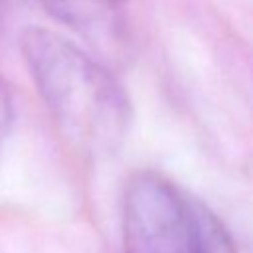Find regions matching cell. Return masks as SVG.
<instances>
[{
	"instance_id": "obj_1",
	"label": "cell",
	"mask_w": 253,
	"mask_h": 253,
	"mask_svg": "<svg viewBox=\"0 0 253 253\" xmlns=\"http://www.w3.org/2000/svg\"><path fill=\"white\" fill-rule=\"evenodd\" d=\"M20 49L40 97L75 146L103 154L125 140L132 107L103 63L65 36L38 26L22 32Z\"/></svg>"
},
{
	"instance_id": "obj_3",
	"label": "cell",
	"mask_w": 253,
	"mask_h": 253,
	"mask_svg": "<svg viewBox=\"0 0 253 253\" xmlns=\"http://www.w3.org/2000/svg\"><path fill=\"white\" fill-rule=\"evenodd\" d=\"M67 24L95 36L113 30V4L109 0H43Z\"/></svg>"
},
{
	"instance_id": "obj_5",
	"label": "cell",
	"mask_w": 253,
	"mask_h": 253,
	"mask_svg": "<svg viewBox=\"0 0 253 253\" xmlns=\"http://www.w3.org/2000/svg\"><path fill=\"white\" fill-rule=\"evenodd\" d=\"M109 2H111V4H115V2H123V0H109Z\"/></svg>"
},
{
	"instance_id": "obj_2",
	"label": "cell",
	"mask_w": 253,
	"mask_h": 253,
	"mask_svg": "<svg viewBox=\"0 0 253 253\" xmlns=\"http://www.w3.org/2000/svg\"><path fill=\"white\" fill-rule=\"evenodd\" d=\"M121 231L125 253H237L221 219L158 172L128 180Z\"/></svg>"
},
{
	"instance_id": "obj_4",
	"label": "cell",
	"mask_w": 253,
	"mask_h": 253,
	"mask_svg": "<svg viewBox=\"0 0 253 253\" xmlns=\"http://www.w3.org/2000/svg\"><path fill=\"white\" fill-rule=\"evenodd\" d=\"M12 119H14L12 97H10V91H8L6 83H4L2 77H0V140H2V136L10 130Z\"/></svg>"
}]
</instances>
